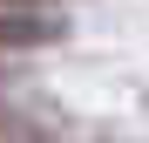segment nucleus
Instances as JSON below:
<instances>
[{
	"instance_id": "nucleus-1",
	"label": "nucleus",
	"mask_w": 149,
	"mask_h": 143,
	"mask_svg": "<svg viewBox=\"0 0 149 143\" xmlns=\"http://www.w3.org/2000/svg\"><path fill=\"white\" fill-rule=\"evenodd\" d=\"M41 41H61V20H47V14H0V48H41Z\"/></svg>"
}]
</instances>
